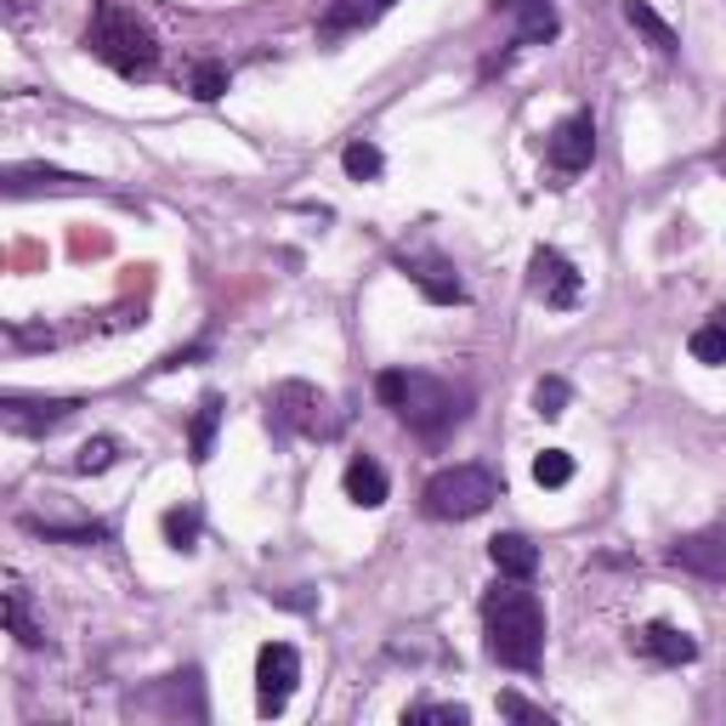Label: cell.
I'll return each instance as SVG.
<instances>
[{
    "label": "cell",
    "mask_w": 726,
    "mask_h": 726,
    "mask_svg": "<svg viewBox=\"0 0 726 726\" xmlns=\"http://www.w3.org/2000/svg\"><path fill=\"white\" fill-rule=\"evenodd\" d=\"M642 647L658 658V664H693L698 658V642L687 636V631H675V624H647V631H642Z\"/></svg>",
    "instance_id": "obj_12"
},
{
    "label": "cell",
    "mask_w": 726,
    "mask_h": 726,
    "mask_svg": "<svg viewBox=\"0 0 726 726\" xmlns=\"http://www.w3.org/2000/svg\"><path fill=\"white\" fill-rule=\"evenodd\" d=\"M7 631H12L23 647H40V642H45V631H40L34 613H29V591L18 585V579H12V591H7Z\"/></svg>",
    "instance_id": "obj_18"
},
{
    "label": "cell",
    "mask_w": 726,
    "mask_h": 726,
    "mask_svg": "<svg viewBox=\"0 0 726 726\" xmlns=\"http://www.w3.org/2000/svg\"><path fill=\"white\" fill-rule=\"evenodd\" d=\"M193 96H200V103L227 96V69L222 63H200V69H193Z\"/></svg>",
    "instance_id": "obj_24"
},
{
    "label": "cell",
    "mask_w": 726,
    "mask_h": 726,
    "mask_svg": "<svg viewBox=\"0 0 726 726\" xmlns=\"http://www.w3.org/2000/svg\"><path fill=\"white\" fill-rule=\"evenodd\" d=\"M74 415V403L69 398H45V403H23V398H7V426L12 431H52V426H63Z\"/></svg>",
    "instance_id": "obj_11"
},
{
    "label": "cell",
    "mask_w": 726,
    "mask_h": 726,
    "mask_svg": "<svg viewBox=\"0 0 726 726\" xmlns=\"http://www.w3.org/2000/svg\"><path fill=\"white\" fill-rule=\"evenodd\" d=\"M596 160V120L591 114H567L551 131V165L556 171H585Z\"/></svg>",
    "instance_id": "obj_9"
},
{
    "label": "cell",
    "mask_w": 726,
    "mask_h": 726,
    "mask_svg": "<svg viewBox=\"0 0 726 726\" xmlns=\"http://www.w3.org/2000/svg\"><path fill=\"white\" fill-rule=\"evenodd\" d=\"M567 398H573L567 380H556V375H545V380L534 386V409H540L545 420H562V415H567Z\"/></svg>",
    "instance_id": "obj_21"
},
{
    "label": "cell",
    "mask_w": 726,
    "mask_h": 726,
    "mask_svg": "<svg viewBox=\"0 0 726 726\" xmlns=\"http://www.w3.org/2000/svg\"><path fill=\"white\" fill-rule=\"evenodd\" d=\"M296 682H301L296 647H289V642H267V647L256 653V709H262V715H278V709L289 704V693H296Z\"/></svg>",
    "instance_id": "obj_6"
},
{
    "label": "cell",
    "mask_w": 726,
    "mask_h": 726,
    "mask_svg": "<svg viewBox=\"0 0 726 726\" xmlns=\"http://www.w3.org/2000/svg\"><path fill=\"white\" fill-rule=\"evenodd\" d=\"M409 273H415V284L426 289V296H431V301H443V307H454V301H466V284H460V278H454V273H449L443 262H415Z\"/></svg>",
    "instance_id": "obj_15"
},
{
    "label": "cell",
    "mask_w": 726,
    "mask_h": 726,
    "mask_svg": "<svg viewBox=\"0 0 726 726\" xmlns=\"http://www.w3.org/2000/svg\"><path fill=\"white\" fill-rule=\"evenodd\" d=\"M567 477H573V454L567 449H545L534 460V482H540V489H562Z\"/></svg>",
    "instance_id": "obj_20"
},
{
    "label": "cell",
    "mask_w": 726,
    "mask_h": 726,
    "mask_svg": "<svg viewBox=\"0 0 726 726\" xmlns=\"http://www.w3.org/2000/svg\"><path fill=\"white\" fill-rule=\"evenodd\" d=\"M669 562L698 573V579H726V522H709V528H698V534L675 540Z\"/></svg>",
    "instance_id": "obj_8"
},
{
    "label": "cell",
    "mask_w": 726,
    "mask_h": 726,
    "mask_svg": "<svg viewBox=\"0 0 726 726\" xmlns=\"http://www.w3.org/2000/svg\"><path fill=\"white\" fill-rule=\"evenodd\" d=\"M494 12H511L522 23V40L528 45H540V40H556V12H551V0H494Z\"/></svg>",
    "instance_id": "obj_10"
},
{
    "label": "cell",
    "mask_w": 726,
    "mask_h": 726,
    "mask_svg": "<svg viewBox=\"0 0 726 726\" xmlns=\"http://www.w3.org/2000/svg\"><path fill=\"white\" fill-rule=\"evenodd\" d=\"M500 500V477L489 466H449L426 482V517H438V522H466V517H482Z\"/></svg>",
    "instance_id": "obj_4"
},
{
    "label": "cell",
    "mask_w": 726,
    "mask_h": 726,
    "mask_svg": "<svg viewBox=\"0 0 726 726\" xmlns=\"http://www.w3.org/2000/svg\"><path fill=\"white\" fill-rule=\"evenodd\" d=\"M500 709H505V715H517V720H545V709H534V704L517 698V693H505V698H500Z\"/></svg>",
    "instance_id": "obj_27"
},
{
    "label": "cell",
    "mask_w": 726,
    "mask_h": 726,
    "mask_svg": "<svg viewBox=\"0 0 726 726\" xmlns=\"http://www.w3.org/2000/svg\"><path fill=\"white\" fill-rule=\"evenodd\" d=\"M693 358L698 364H726V324H704V329H693Z\"/></svg>",
    "instance_id": "obj_22"
},
{
    "label": "cell",
    "mask_w": 726,
    "mask_h": 726,
    "mask_svg": "<svg viewBox=\"0 0 726 726\" xmlns=\"http://www.w3.org/2000/svg\"><path fill=\"white\" fill-rule=\"evenodd\" d=\"M114 454H120V443H114V438H91V443L80 449V460H74V466H80V471H109V466H114Z\"/></svg>",
    "instance_id": "obj_25"
},
{
    "label": "cell",
    "mask_w": 726,
    "mask_h": 726,
    "mask_svg": "<svg viewBox=\"0 0 726 726\" xmlns=\"http://www.w3.org/2000/svg\"><path fill=\"white\" fill-rule=\"evenodd\" d=\"M715 324H726V313H715Z\"/></svg>",
    "instance_id": "obj_28"
},
{
    "label": "cell",
    "mask_w": 726,
    "mask_h": 726,
    "mask_svg": "<svg viewBox=\"0 0 726 726\" xmlns=\"http://www.w3.org/2000/svg\"><path fill=\"white\" fill-rule=\"evenodd\" d=\"M489 556H494V567H500L505 579H534V573H540V551L528 545L522 534H500V540H489Z\"/></svg>",
    "instance_id": "obj_13"
},
{
    "label": "cell",
    "mask_w": 726,
    "mask_h": 726,
    "mask_svg": "<svg viewBox=\"0 0 726 726\" xmlns=\"http://www.w3.org/2000/svg\"><path fill=\"white\" fill-rule=\"evenodd\" d=\"M324 409H329L324 392H318V386H307V380H284V386H273V398H267L273 426L278 431H301V438H324V431H329Z\"/></svg>",
    "instance_id": "obj_5"
},
{
    "label": "cell",
    "mask_w": 726,
    "mask_h": 726,
    "mask_svg": "<svg viewBox=\"0 0 726 726\" xmlns=\"http://www.w3.org/2000/svg\"><path fill=\"white\" fill-rule=\"evenodd\" d=\"M409 720H454V726H466L471 715H466L460 704H415V709H409Z\"/></svg>",
    "instance_id": "obj_26"
},
{
    "label": "cell",
    "mask_w": 726,
    "mask_h": 726,
    "mask_svg": "<svg viewBox=\"0 0 726 726\" xmlns=\"http://www.w3.org/2000/svg\"><path fill=\"white\" fill-rule=\"evenodd\" d=\"M528 284H534V296H540L545 307H573V301H579V273H573V262H567L562 250H551V245H540L534 262H528Z\"/></svg>",
    "instance_id": "obj_7"
},
{
    "label": "cell",
    "mask_w": 726,
    "mask_h": 726,
    "mask_svg": "<svg viewBox=\"0 0 726 726\" xmlns=\"http://www.w3.org/2000/svg\"><path fill=\"white\" fill-rule=\"evenodd\" d=\"M482 631H489V653L511 669H534L540 653H545V607L534 591L517 585H500L482 596Z\"/></svg>",
    "instance_id": "obj_1"
},
{
    "label": "cell",
    "mask_w": 726,
    "mask_h": 726,
    "mask_svg": "<svg viewBox=\"0 0 726 726\" xmlns=\"http://www.w3.org/2000/svg\"><path fill=\"white\" fill-rule=\"evenodd\" d=\"M375 392H380V403L386 409H398L420 438H443V431L466 415L460 403V392L449 380H438V375H420V369H386L380 380H375Z\"/></svg>",
    "instance_id": "obj_2"
},
{
    "label": "cell",
    "mask_w": 726,
    "mask_h": 726,
    "mask_svg": "<svg viewBox=\"0 0 726 726\" xmlns=\"http://www.w3.org/2000/svg\"><path fill=\"white\" fill-rule=\"evenodd\" d=\"M341 165H347V176H352V182H375L386 160H380V149H375V142H347Z\"/></svg>",
    "instance_id": "obj_19"
},
{
    "label": "cell",
    "mask_w": 726,
    "mask_h": 726,
    "mask_svg": "<svg viewBox=\"0 0 726 726\" xmlns=\"http://www.w3.org/2000/svg\"><path fill=\"white\" fill-rule=\"evenodd\" d=\"M160 528H165V540H171L176 551H193V540H200V517L182 511V505H176V511H165V522H160Z\"/></svg>",
    "instance_id": "obj_23"
},
{
    "label": "cell",
    "mask_w": 726,
    "mask_h": 726,
    "mask_svg": "<svg viewBox=\"0 0 726 726\" xmlns=\"http://www.w3.org/2000/svg\"><path fill=\"white\" fill-rule=\"evenodd\" d=\"M85 45H91V52L103 58L109 69H120V74H154V63H160V40H154V29L142 23L136 12L114 7V0H103V7H96Z\"/></svg>",
    "instance_id": "obj_3"
},
{
    "label": "cell",
    "mask_w": 726,
    "mask_h": 726,
    "mask_svg": "<svg viewBox=\"0 0 726 726\" xmlns=\"http://www.w3.org/2000/svg\"><path fill=\"white\" fill-rule=\"evenodd\" d=\"M216 420H222V398H205L200 415H193V431H187V454H193V466H205V460H211V449H216Z\"/></svg>",
    "instance_id": "obj_17"
},
{
    "label": "cell",
    "mask_w": 726,
    "mask_h": 726,
    "mask_svg": "<svg viewBox=\"0 0 726 726\" xmlns=\"http://www.w3.org/2000/svg\"><path fill=\"white\" fill-rule=\"evenodd\" d=\"M347 500L364 505V511L386 505V471H380L375 460H352V466H347Z\"/></svg>",
    "instance_id": "obj_14"
},
{
    "label": "cell",
    "mask_w": 726,
    "mask_h": 726,
    "mask_svg": "<svg viewBox=\"0 0 726 726\" xmlns=\"http://www.w3.org/2000/svg\"><path fill=\"white\" fill-rule=\"evenodd\" d=\"M624 18H631V23H636V29H642V34L658 45L664 58H669V52H682V34H675V29H669V23H664L653 7H647V0H624Z\"/></svg>",
    "instance_id": "obj_16"
}]
</instances>
